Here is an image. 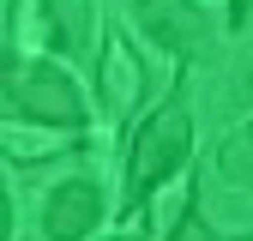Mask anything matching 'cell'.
Wrapping results in <instances>:
<instances>
[{
	"mask_svg": "<svg viewBox=\"0 0 253 241\" xmlns=\"http://www.w3.org/2000/svg\"><path fill=\"white\" fill-rule=\"evenodd\" d=\"M187 151H193V120H187L181 97H169L157 115L139 120L133 151H126V205H139L145 193H157L163 181H175L187 169Z\"/></svg>",
	"mask_w": 253,
	"mask_h": 241,
	"instance_id": "6da1fadb",
	"label": "cell"
},
{
	"mask_svg": "<svg viewBox=\"0 0 253 241\" xmlns=\"http://www.w3.org/2000/svg\"><path fill=\"white\" fill-rule=\"evenodd\" d=\"M109 241H145V235H109Z\"/></svg>",
	"mask_w": 253,
	"mask_h": 241,
	"instance_id": "8992f818",
	"label": "cell"
},
{
	"mask_svg": "<svg viewBox=\"0 0 253 241\" xmlns=\"http://www.w3.org/2000/svg\"><path fill=\"white\" fill-rule=\"evenodd\" d=\"M139 90H145L139 60L126 54L121 37H109V42H103V103H109V115H133V109H139Z\"/></svg>",
	"mask_w": 253,
	"mask_h": 241,
	"instance_id": "277c9868",
	"label": "cell"
},
{
	"mask_svg": "<svg viewBox=\"0 0 253 241\" xmlns=\"http://www.w3.org/2000/svg\"><path fill=\"white\" fill-rule=\"evenodd\" d=\"M97 217H103L97 181L73 175V181H60V187L48 193V205H42V235L48 241H84L90 229H97Z\"/></svg>",
	"mask_w": 253,
	"mask_h": 241,
	"instance_id": "3957f363",
	"label": "cell"
},
{
	"mask_svg": "<svg viewBox=\"0 0 253 241\" xmlns=\"http://www.w3.org/2000/svg\"><path fill=\"white\" fill-rule=\"evenodd\" d=\"M0 241H12V199H6V181H0Z\"/></svg>",
	"mask_w": 253,
	"mask_h": 241,
	"instance_id": "5b68a950",
	"label": "cell"
},
{
	"mask_svg": "<svg viewBox=\"0 0 253 241\" xmlns=\"http://www.w3.org/2000/svg\"><path fill=\"white\" fill-rule=\"evenodd\" d=\"M6 90H12L18 115L42 120V127H60V133H79L84 127V97H79L73 73L54 67V60H24V67H12Z\"/></svg>",
	"mask_w": 253,
	"mask_h": 241,
	"instance_id": "7a4b0ae2",
	"label": "cell"
}]
</instances>
